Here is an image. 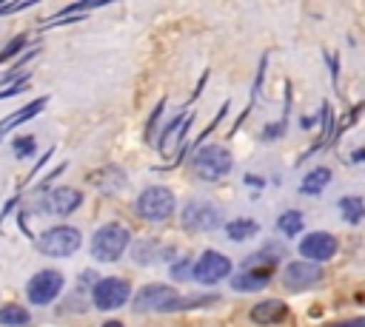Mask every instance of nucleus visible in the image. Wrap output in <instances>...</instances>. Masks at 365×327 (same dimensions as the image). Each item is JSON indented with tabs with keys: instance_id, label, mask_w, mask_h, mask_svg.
<instances>
[{
	"instance_id": "26",
	"label": "nucleus",
	"mask_w": 365,
	"mask_h": 327,
	"mask_svg": "<svg viewBox=\"0 0 365 327\" xmlns=\"http://www.w3.org/2000/svg\"><path fill=\"white\" fill-rule=\"evenodd\" d=\"M23 45H26V37H23V34H20V37H14V40H11V43H9V45L0 51V63H6V60H9L11 54H17Z\"/></svg>"
},
{
	"instance_id": "1",
	"label": "nucleus",
	"mask_w": 365,
	"mask_h": 327,
	"mask_svg": "<svg viewBox=\"0 0 365 327\" xmlns=\"http://www.w3.org/2000/svg\"><path fill=\"white\" fill-rule=\"evenodd\" d=\"M131 250V233L123 222H106L91 233L88 242V256L100 264H114Z\"/></svg>"
},
{
	"instance_id": "12",
	"label": "nucleus",
	"mask_w": 365,
	"mask_h": 327,
	"mask_svg": "<svg viewBox=\"0 0 365 327\" xmlns=\"http://www.w3.org/2000/svg\"><path fill=\"white\" fill-rule=\"evenodd\" d=\"M80 205H83V193H80L77 188L60 185V188H51V191L46 193L40 210L48 213V216H68V213H74Z\"/></svg>"
},
{
	"instance_id": "21",
	"label": "nucleus",
	"mask_w": 365,
	"mask_h": 327,
	"mask_svg": "<svg viewBox=\"0 0 365 327\" xmlns=\"http://www.w3.org/2000/svg\"><path fill=\"white\" fill-rule=\"evenodd\" d=\"M302 227H305V216H302V210H282L279 216H277V230L288 239V236H299L302 233Z\"/></svg>"
},
{
	"instance_id": "3",
	"label": "nucleus",
	"mask_w": 365,
	"mask_h": 327,
	"mask_svg": "<svg viewBox=\"0 0 365 327\" xmlns=\"http://www.w3.org/2000/svg\"><path fill=\"white\" fill-rule=\"evenodd\" d=\"M191 168L202 182H220L234 171V156L225 145H217V142L197 145L191 156Z\"/></svg>"
},
{
	"instance_id": "16",
	"label": "nucleus",
	"mask_w": 365,
	"mask_h": 327,
	"mask_svg": "<svg viewBox=\"0 0 365 327\" xmlns=\"http://www.w3.org/2000/svg\"><path fill=\"white\" fill-rule=\"evenodd\" d=\"M259 233V222L251 219V216H237V219H228L225 227H222V236L228 242H248Z\"/></svg>"
},
{
	"instance_id": "17",
	"label": "nucleus",
	"mask_w": 365,
	"mask_h": 327,
	"mask_svg": "<svg viewBox=\"0 0 365 327\" xmlns=\"http://www.w3.org/2000/svg\"><path fill=\"white\" fill-rule=\"evenodd\" d=\"M331 168H325V165H317V168H311L305 176H302V182H299V193L302 196H319L325 188H328V182H331Z\"/></svg>"
},
{
	"instance_id": "33",
	"label": "nucleus",
	"mask_w": 365,
	"mask_h": 327,
	"mask_svg": "<svg viewBox=\"0 0 365 327\" xmlns=\"http://www.w3.org/2000/svg\"><path fill=\"white\" fill-rule=\"evenodd\" d=\"M0 139H3V134H0Z\"/></svg>"
},
{
	"instance_id": "30",
	"label": "nucleus",
	"mask_w": 365,
	"mask_h": 327,
	"mask_svg": "<svg viewBox=\"0 0 365 327\" xmlns=\"http://www.w3.org/2000/svg\"><path fill=\"white\" fill-rule=\"evenodd\" d=\"M245 185L248 188H265V179L257 176V173H245Z\"/></svg>"
},
{
	"instance_id": "28",
	"label": "nucleus",
	"mask_w": 365,
	"mask_h": 327,
	"mask_svg": "<svg viewBox=\"0 0 365 327\" xmlns=\"http://www.w3.org/2000/svg\"><path fill=\"white\" fill-rule=\"evenodd\" d=\"M31 3H23V0H17V3H0V14H14V11H20V9H29Z\"/></svg>"
},
{
	"instance_id": "18",
	"label": "nucleus",
	"mask_w": 365,
	"mask_h": 327,
	"mask_svg": "<svg viewBox=\"0 0 365 327\" xmlns=\"http://www.w3.org/2000/svg\"><path fill=\"white\" fill-rule=\"evenodd\" d=\"M46 102H48V97H37V100H31L29 105L17 108L11 117H6V119L0 122V134H6V131H11V128H17V125H23V122L34 119V117H37V114L46 108Z\"/></svg>"
},
{
	"instance_id": "22",
	"label": "nucleus",
	"mask_w": 365,
	"mask_h": 327,
	"mask_svg": "<svg viewBox=\"0 0 365 327\" xmlns=\"http://www.w3.org/2000/svg\"><path fill=\"white\" fill-rule=\"evenodd\" d=\"M34 151H37V139H34V134H20V136L11 142V154H14V159H29Z\"/></svg>"
},
{
	"instance_id": "29",
	"label": "nucleus",
	"mask_w": 365,
	"mask_h": 327,
	"mask_svg": "<svg viewBox=\"0 0 365 327\" xmlns=\"http://www.w3.org/2000/svg\"><path fill=\"white\" fill-rule=\"evenodd\" d=\"M351 165H365V148H354L351 156H348Z\"/></svg>"
},
{
	"instance_id": "10",
	"label": "nucleus",
	"mask_w": 365,
	"mask_h": 327,
	"mask_svg": "<svg viewBox=\"0 0 365 327\" xmlns=\"http://www.w3.org/2000/svg\"><path fill=\"white\" fill-rule=\"evenodd\" d=\"M299 256L305 259V262H314V264H322V262H328V259H334L336 256V250H339V239L334 236V233H328V230H311V233H305L302 239H299Z\"/></svg>"
},
{
	"instance_id": "5",
	"label": "nucleus",
	"mask_w": 365,
	"mask_h": 327,
	"mask_svg": "<svg viewBox=\"0 0 365 327\" xmlns=\"http://www.w3.org/2000/svg\"><path fill=\"white\" fill-rule=\"evenodd\" d=\"M180 222L188 230H217L225 227V210L205 196H191L180 208Z\"/></svg>"
},
{
	"instance_id": "31",
	"label": "nucleus",
	"mask_w": 365,
	"mask_h": 327,
	"mask_svg": "<svg viewBox=\"0 0 365 327\" xmlns=\"http://www.w3.org/2000/svg\"><path fill=\"white\" fill-rule=\"evenodd\" d=\"M334 327H365V316H359V318H348V321H339V324H334Z\"/></svg>"
},
{
	"instance_id": "27",
	"label": "nucleus",
	"mask_w": 365,
	"mask_h": 327,
	"mask_svg": "<svg viewBox=\"0 0 365 327\" xmlns=\"http://www.w3.org/2000/svg\"><path fill=\"white\" fill-rule=\"evenodd\" d=\"M26 85H29V77H17V80H14V82H11L9 88H3V91H0V100H6V97H14V94H20V91H23Z\"/></svg>"
},
{
	"instance_id": "25",
	"label": "nucleus",
	"mask_w": 365,
	"mask_h": 327,
	"mask_svg": "<svg viewBox=\"0 0 365 327\" xmlns=\"http://www.w3.org/2000/svg\"><path fill=\"white\" fill-rule=\"evenodd\" d=\"M282 131H285V117H282L279 122H274V125H265V128H262V139H265V142H274V139L282 136Z\"/></svg>"
},
{
	"instance_id": "11",
	"label": "nucleus",
	"mask_w": 365,
	"mask_h": 327,
	"mask_svg": "<svg viewBox=\"0 0 365 327\" xmlns=\"http://www.w3.org/2000/svg\"><path fill=\"white\" fill-rule=\"evenodd\" d=\"M319 282H322V267L314 264V262H305V259L288 262L285 270H282L285 290H308V287H314Z\"/></svg>"
},
{
	"instance_id": "19",
	"label": "nucleus",
	"mask_w": 365,
	"mask_h": 327,
	"mask_svg": "<svg viewBox=\"0 0 365 327\" xmlns=\"http://www.w3.org/2000/svg\"><path fill=\"white\" fill-rule=\"evenodd\" d=\"M336 210H339V216H342L345 225H359L365 219V199L362 196H354V193L339 196L336 199Z\"/></svg>"
},
{
	"instance_id": "32",
	"label": "nucleus",
	"mask_w": 365,
	"mask_h": 327,
	"mask_svg": "<svg viewBox=\"0 0 365 327\" xmlns=\"http://www.w3.org/2000/svg\"><path fill=\"white\" fill-rule=\"evenodd\" d=\"M103 327H123V321H117V318H111V321H106Z\"/></svg>"
},
{
	"instance_id": "4",
	"label": "nucleus",
	"mask_w": 365,
	"mask_h": 327,
	"mask_svg": "<svg viewBox=\"0 0 365 327\" xmlns=\"http://www.w3.org/2000/svg\"><path fill=\"white\" fill-rule=\"evenodd\" d=\"M34 247L48 259H71L83 247V233L74 225H54L37 236Z\"/></svg>"
},
{
	"instance_id": "9",
	"label": "nucleus",
	"mask_w": 365,
	"mask_h": 327,
	"mask_svg": "<svg viewBox=\"0 0 365 327\" xmlns=\"http://www.w3.org/2000/svg\"><path fill=\"white\" fill-rule=\"evenodd\" d=\"M180 293L171 287V284H163V282H151V284H143L134 299H131V310L134 313H165L168 304L177 299Z\"/></svg>"
},
{
	"instance_id": "2",
	"label": "nucleus",
	"mask_w": 365,
	"mask_h": 327,
	"mask_svg": "<svg viewBox=\"0 0 365 327\" xmlns=\"http://www.w3.org/2000/svg\"><path fill=\"white\" fill-rule=\"evenodd\" d=\"M134 213L151 225H160V222H168L177 210V196L171 188L165 185H148L137 193V199L131 202Z\"/></svg>"
},
{
	"instance_id": "8",
	"label": "nucleus",
	"mask_w": 365,
	"mask_h": 327,
	"mask_svg": "<svg viewBox=\"0 0 365 327\" xmlns=\"http://www.w3.org/2000/svg\"><path fill=\"white\" fill-rule=\"evenodd\" d=\"M231 270H234V264H231V259L225 253L202 250L197 256V262H194V282L211 287V284H220L222 279H231Z\"/></svg>"
},
{
	"instance_id": "7",
	"label": "nucleus",
	"mask_w": 365,
	"mask_h": 327,
	"mask_svg": "<svg viewBox=\"0 0 365 327\" xmlns=\"http://www.w3.org/2000/svg\"><path fill=\"white\" fill-rule=\"evenodd\" d=\"M131 299H134L131 284L123 276H103L91 290V304L103 313H114V310L131 304Z\"/></svg>"
},
{
	"instance_id": "20",
	"label": "nucleus",
	"mask_w": 365,
	"mask_h": 327,
	"mask_svg": "<svg viewBox=\"0 0 365 327\" xmlns=\"http://www.w3.org/2000/svg\"><path fill=\"white\" fill-rule=\"evenodd\" d=\"M31 324V313L23 304H3L0 307V327H29Z\"/></svg>"
},
{
	"instance_id": "15",
	"label": "nucleus",
	"mask_w": 365,
	"mask_h": 327,
	"mask_svg": "<svg viewBox=\"0 0 365 327\" xmlns=\"http://www.w3.org/2000/svg\"><path fill=\"white\" fill-rule=\"evenodd\" d=\"M128 256H131L134 264H140V267H151V264H157V262L165 256V250L160 247L157 239H134Z\"/></svg>"
},
{
	"instance_id": "23",
	"label": "nucleus",
	"mask_w": 365,
	"mask_h": 327,
	"mask_svg": "<svg viewBox=\"0 0 365 327\" xmlns=\"http://www.w3.org/2000/svg\"><path fill=\"white\" fill-rule=\"evenodd\" d=\"M168 276L174 279V282H185V279H194V262H191V256H180L177 262H171V267H168Z\"/></svg>"
},
{
	"instance_id": "14",
	"label": "nucleus",
	"mask_w": 365,
	"mask_h": 327,
	"mask_svg": "<svg viewBox=\"0 0 365 327\" xmlns=\"http://www.w3.org/2000/svg\"><path fill=\"white\" fill-rule=\"evenodd\" d=\"M248 316H251L254 324H277V321H282L288 316V304L282 299H262V301H257L251 307Z\"/></svg>"
},
{
	"instance_id": "24",
	"label": "nucleus",
	"mask_w": 365,
	"mask_h": 327,
	"mask_svg": "<svg viewBox=\"0 0 365 327\" xmlns=\"http://www.w3.org/2000/svg\"><path fill=\"white\" fill-rule=\"evenodd\" d=\"M185 119H188V114H185V111H180V114H177V117H174V119L165 125V131H163V134H160V139H157V148H160V151H165V148H168L171 134H174L180 125H185Z\"/></svg>"
},
{
	"instance_id": "6",
	"label": "nucleus",
	"mask_w": 365,
	"mask_h": 327,
	"mask_svg": "<svg viewBox=\"0 0 365 327\" xmlns=\"http://www.w3.org/2000/svg\"><path fill=\"white\" fill-rule=\"evenodd\" d=\"M66 287V276L57 267H40L31 273V279L26 282V301L34 307H48L57 301V296Z\"/></svg>"
},
{
	"instance_id": "13",
	"label": "nucleus",
	"mask_w": 365,
	"mask_h": 327,
	"mask_svg": "<svg viewBox=\"0 0 365 327\" xmlns=\"http://www.w3.org/2000/svg\"><path fill=\"white\" fill-rule=\"evenodd\" d=\"M268 284H271V270H265V267H242L240 273H234L228 279V287L234 293H257Z\"/></svg>"
}]
</instances>
